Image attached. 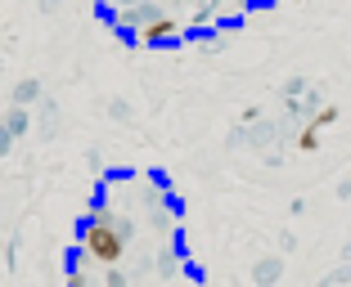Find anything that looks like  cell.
<instances>
[{
  "label": "cell",
  "mask_w": 351,
  "mask_h": 287,
  "mask_svg": "<svg viewBox=\"0 0 351 287\" xmlns=\"http://www.w3.org/2000/svg\"><path fill=\"white\" fill-rule=\"evenodd\" d=\"M77 243L90 251L99 265H122V256H126V243L131 238L122 234V229L113 225V220H99V215H86L82 225H77Z\"/></svg>",
  "instance_id": "cell-1"
},
{
  "label": "cell",
  "mask_w": 351,
  "mask_h": 287,
  "mask_svg": "<svg viewBox=\"0 0 351 287\" xmlns=\"http://www.w3.org/2000/svg\"><path fill=\"white\" fill-rule=\"evenodd\" d=\"M158 14H167L162 0H140V5H122V10H108V23L122 31L126 41H135V31L145 27V23H154Z\"/></svg>",
  "instance_id": "cell-2"
},
{
  "label": "cell",
  "mask_w": 351,
  "mask_h": 287,
  "mask_svg": "<svg viewBox=\"0 0 351 287\" xmlns=\"http://www.w3.org/2000/svg\"><path fill=\"white\" fill-rule=\"evenodd\" d=\"M189 36V27L180 18H171V14H158L154 23H145V27L135 31V41L149 45V50H167V45H180Z\"/></svg>",
  "instance_id": "cell-3"
},
{
  "label": "cell",
  "mask_w": 351,
  "mask_h": 287,
  "mask_svg": "<svg viewBox=\"0 0 351 287\" xmlns=\"http://www.w3.org/2000/svg\"><path fill=\"white\" fill-rule=\"evenodd\" d=\"M0 126L14 135V139H23V135L36 126V117H32V108H23V103H10L5 113H0Z\"/></svg>",
  "instance_id": "cell-4"
},
{
  "label": "cell",
  "mask_w": 351,
  "mask_h": 287,
  "mask_svg": "<svg viewBox=\"0 0 351 287\" xmlns=\"http://www.w3.org/2000/svg\"><path fill=\"white\" fill-rule=\"evenodd\" d=\"M41 99H45V85L36 81V77H23V81H14V90H10V103H23V108H36Z\"/></svg>",
  "instance_id": "cell-5"
},
{
  "label": "cell",
  "mask_w": 351,
  "mask_h": 287,
  "mask_svg": "<svg viewBox=\"0 0 351 287\" xmlns=\"http://www.w3.org/2000/svg\"><path fill=\"white\" fill-rule=\"evenodd\" d=\"M36 135H41V139H54V135H59V103L54 99L36 103Z\"/></svg>",
  "instance_id": "cell-6"
},
{
  "label": "cell",
  "mask_w": 351,
  "mask_h": 287,
  "mask_svg": "<svg viewBox=\"0 0 351 287\" xmlns=\"http://www.w3.org/2000/svg\"><path fill=\"white\" fill-rule=\"evenodd\" d=\"M279 256H266V260H257V269H252V278H257V283H275L279 278Z\"/></svg>",
  "instance_id": "cell-7"
},
{
  "label": "cell",
  "mask_w": 351,
  "mask_h": 287,
  "mask_svg": "<svg viewBox=\"0 0 351 287\" xmlns=\"http://www.w3.org/2000/svg\"><path fill=\"white\" fill-rule=\"evenodd\" d=\"M298 148L302 153H315V148H320V126H302V135H298Z\"/></svg>",
  "instance_id": "cell-8"
},
{
  "label": "cell",
  "mask_w": 351,
  "mask_h": 287,
  "mask_svg": "<svg viewBox=\"0 0 351 287\" xmlns=\"http://www.w3.org/2000/svg\"><path fill=\"white\" fill-rule=\"evenodd\" d=\"M104 113L113 117V122H135V113H131V103H126V99H108V103H104Z\"/></svg>",
  "instance_id": "cell-9"
},
{
  "label": "cell",
  "mask_w": 351,
  "mask_h": 287,
  "mask_svg": "<svg viewBox=\"0 0 351 287\" xmlns=\"http://www.w3.org/2000/svg\"><path fill=\"white\" fill-rule=\"evenodd\" d=\"M333 122H338V108H333V103H320V108L311 113V126H320V131H324V126H333Z\"/></svg>",
  "instance_id": "cell-10"
},
{
  "label": "cell",
  "mask_w": 351,
  "mask_h": 287,
  "mask_svg": "<svg viewBox=\"0 0 351 287\" xmlns=\"http://www.w3.org/2000/svg\"><path fill=\"white\" fill-rule=\"evenodd\" d=\"M176 269H180V256H176V251H162V256H158V278H171Z\"/></svg>",
  "instance_id": "cell-11"
},
{
  "label": "cell",
  "mask_w": 351,
  "mask_h": 287,
  "mask_svg": "<svg viewBox=\"0 0 351 287\" xmlns=\"http://www.w3.org/2000/svg\"><path fill=\"white\" fill-rule=\"evenodd\" d=\"M306 94V77H289L284 81V99H302Z\"/></svg>",
  "instance_id": "cell-12"
},
{
  "label": "cell",
  "mask_w": 351,
  "mask_h": 287,
  "mask_svg": "<svg viewBox=\"0 0 351 287\" xmlns=\"http://www.w3.org/2000/svg\"><path fill=\"white\" fill-rule=\"evenodd\" d=\"M104 287H126V274L117 265H104Z\"/></svg>",
  "instance_id": "cell-13"
},
{
  "label": "cell",
  "mask_w": 351,
  "mask_h": 287,
  "mask_svg": "<svg viewBox=\"0 0 351 287\" xmlns=\"http://www.w3.org/2000/svg\"><path fill=\"white\" fill-rule=\"evenodd\" d=\"M14 144H19V139H14V135L5 131V126H0V157H10V148H14Z\"/></svg>",
  "instance_id": "cell-14"
},
{
  "label": "cell",
  "mask_w": 351,
  "mask_h": 287,
  "mask_svg": "<svg viewBox=\"0 0 351 287\" xmlns=\"http://www.w3.org/2000/svg\"><path fill=\"white\" fill-rule=\"evenodd\" d=\"M68 287H86V269H73V265H68Z\"/></svg>",
  "instance_id": "cell-15"
},
{
  "label": "cell",
  "mask_w": 351,
  "mask_h": 287,
  "mask_svg": "<svg viewBox=\"0 0 351 287\" xmlns=\"http://www.w3.org/2000/svg\"><path fill=\"white\" fill-rule=\"evenodd\" d=\"M36 5H41V14H54V10L63 5V0H36Z\"/></svg>",
  "instance_id": "cell-16"
},
{
  "label": "cell",
  "mask_w": 351,
  "mask_h": 287,
  "mask_svg": "<svg viewBox=\"0 0 351 287\" xmlns=\"http://www.w3.org/2000/svg\"><path fill=\"white\" fill-rule=\"evenodd\" d=\"M108 10H122V5H140V0H104Z\"/></svg>",
  "instance_id": "cell-17"
},
{
  "label": "cell",
  "mask_w": 351,
  "mask_h": 287,
  "mask_svg": "<svg viewBox=\"0 0 351 287\" xmlns=\"http://www.w3.org/2000/svg\"><path fill=\"white\" fill-rule=\"evenodd\" d=\"M239 5H257V0H239Z\"/></svg>",
  "instance_id": "cell-18"
},
{
  "label": "cell",
  "mask_w": 351,
  "mask_h": 287,
  "mask_svg": "<svg viewBox=\"0 0 351 287\" xmlns=\"http://www.w3.org/2000/svg\"><path fill=\"white\" fill-rule=\"evenodd\" d=\"M189 5H207V0H189Z\"/></svg>",
  "instance_id": "cell-19"
}]
</instances>
